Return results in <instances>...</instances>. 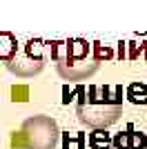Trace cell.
<instances>
[{"label": "cell", "instance_id": "cell-2", "mask_svg": "<svg viewBox=\"0 0 147 149\" xmlns=\"http://www.w3.org/2000/svg\"><path fill=\"white\" fill-rule=\"evenodd\" d=\"M51 60L56 62L58 76L62 80H87L100 67L94 58V45L83 38H67V40H51Z\"/></svg>", "mask_w": 147, "mask_h": 149}, {"label": "cell", "instance_id": "cell-9", "mask_svg": "<svg viewBox=\"0 0 147 149\" xmlns=\"http://www.w3.org/2000/svg\"><path fill=\"white\" fill-rule=\"evenodd\" d=\"M94 45V58L98 62H105V60H111L114 58V49L109 45H103V42H92Z\"/></svg>", "mask_w": 147, "mask_h": 149}, {"label": "cell", "instance_id": "cell-10", "mask_svg": "<svg viewBox=\"0 0 147 149\" xmlns=\"http://www.w3.org/2000/svg\"><path fill=\"white\" fill-rule=\"evenodd\" d=\"M127 45L132 47V51L127 54L129 60H136V58L141 56V54L147 58V40H143V42H127Z\"/></svg>", "mask_w": 147, "mask_h": 149}, {"label": "cell", "instance_id": "cell-4", "mask_svg": "<svg viewBox=\"0 0 147 149\" xmlns=\"http://www.w3.org/2000/svg\"><path fill=\"white\" fill-rule=\"evenodd\" d=\"M45 42L40 38H29L24 45H20L18 54L9 62H5V67L16 74L18 78H34L45 69V56H43Z\"/></svg>", "mask_w": 147, "mask_h": 149}, {"label": "cell", "instance_id": "cell-5", "mask_svg": "<svg viewBox=\"0 0 147 149\" xmlns=\"http://www.w3.org/2000/svg\"><path fill=\"white\" fill-rule=\"evenodd\" d=\"M109 149H147V134L136 131L129 125L125 131H120V134L114 136Z\"/></svg>", "mask_w": 147, "mask_h": 149}, {"label": "cell", "instance_id": "cell-8", "mask_svg": "<svg viewBox=\"0 0 147 149\" xmlns=\"http://www.w3.org/2000/svg\"><path fill=\"white\" fill-rule=\"evenodd\" d=\"M111 140H114V138L105 129H94V134H89V147L92 149H109Z\"/></svg>", "mask_w": 147, "mask_h": 149}, {"label": "cell", "instance_id": "cell-3", "mask_svg": "<svg viewBox=\"0 0 147 149\" xmlns=\"http://www.w3.org/2000/svg\"><path fill=\"white\" fill-rule=\"evenodd\" d=\"M60 129L51 116H29L22 123V147L27 149H56Z\"/></svg>", "mask_w": 147, "mask_h": 149}, {"label": "cell", "instance_id": "cell-6", "mask_svg": "<svg viewBox=\"0 0 147 149\" xmlns=\"http://www.w3.org/2000/svg\"><path fill=\"white\" fill-rule=\"evenodd\" d=\"M20 49V42L16 40L11 31H0V62H9Z\"/></svg>", "mask_w": 147, "mask_h": 149}, {"label": "cell", "instance_id": "cell-1", "mask_svg": "<svg viewBox=\"0 0 147 149\" xmlns=\"http://www.w3.org/2000/svg\"><path fill=\"white\" fill-rule=\"evenodd\" d=\"M80 100L76 116L92 129H107L123 113V87L120 85H89L87 91L78 87Z\"/></svg>", "mask_w": 147, "mask_h": 149}, {"label": "cell", "instance_id": "cell-7", "mask_svg": "<svg viewBox=\"0 0 147 149\" xmlns=\"http://www.w3.org/2000/svg\"><path fill=\"white\" fill-rule=\"evenodd\" d=\"M127 100L134 105H145L147 102V85L145 82H132L127 87Z\"/></svg>", "mask_w": 147, "mask_h": 149}]
</instances>
